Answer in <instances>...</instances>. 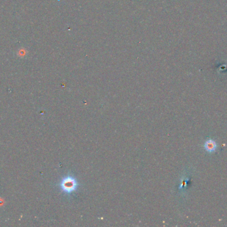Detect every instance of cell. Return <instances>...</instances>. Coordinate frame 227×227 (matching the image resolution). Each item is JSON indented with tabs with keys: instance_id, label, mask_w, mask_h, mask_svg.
<instances>
[{
	"instance_id": "cell-1",
	"label": "cell",
	"mask_w": 227,
	"mask_h": 227,
	"mask_svg": "<svg viewBox=\"0 0 227 227\" xmlns=\"http://www.w3.org/2000/svg\"><path fill=\"white\" fill-rule=\"evenodd\" d=\"M78 182L76 179L72 176H67L61 180L60 187L61 190L66 194L73 193L78 188Z\"/></svg>"
},
{
	"instance_id": "cell-2",
	"label": "cell",
	"mask_w": 227,
	"mask_h": 227,
	"mask_svg": "<svg viewBox=\"0 0 227 227\" xmlns=\"http://www.w3.org/2000/svg\"><path fill=\"white\" fill-rule=\"evenodd\" d=\"M205 148L208 152H213L216 148V144L213 140H209L205 142Z\"/></svg>"
}]
</instances>
